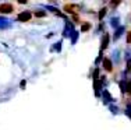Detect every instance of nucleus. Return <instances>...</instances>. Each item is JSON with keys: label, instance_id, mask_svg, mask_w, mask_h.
Instances as JSON below:
<instances>
[{"label": "nucleus", "instance_id": "nucleus-9", "mask_svg": "<svg viewBox=\"0 0 131 130\" xmlns=\"http://www.w3.org/2000/svg\"><path fill=\"white\" fill-rule=\"evenodd\" d=\"M73 18H74V21H75V23H82V21H81V18H80V15H73Z\"/></svg>", "mask_w": 131, "mask_h": 130}, {"label": "nucleus", "instance_id": "nucleus-12", "mask_svg": "<svg viewBox=\"0 0 131 130\" xmlns=\"http://www.w3.org/2000/svg\"><path fill=\"white\" fill-rule=\"evenodd\" d=\"M127 92H128V95H131V83H128V85H127Z\"/></svg>", "mask_w": 131, "mask_h": 130}, {"label": "nucleus", "instance_id": "nucleus-2", "mask_svg": "<svg viewBox=\"0 0 131 130\" xmlns=\"http://www.w3.org/2000/svg\"><path fill=\"white\" fill-rule=\"evenodd\" d=\"M63 10L66 11V13H70V14L75 15L77 13H78L80 7H78V6H75V4H71V3H67V4H64Z\"/></svg>", "mask_w": 131, "mask_h": 130}, {"label": "nucleus", "instance_id": "nucleus-11", "mask_svg": "<svg viewBox=\"0 0 131 130\" xmlns=\"http://www.w3.org/2000/svg\"><path fill=\"white\" fill-rule=\"evenodd\" d=\"M118 4H120V2H112V3H110L112 7H116V6H118Z\"/></svg>", "mask_w": 131, "mask_h": 130}, {"label": "nucleus", "instance_id": "nucleus-4", "mask_svg": "<svg viewBox=\"0 0 131 130\" xmlns=\"http://www.w3.org/2000/svg\"><path fill=\"white\" fill-rule=\"evenodd\" d=\"M18 21H21V23H25V21H29L31 18H32V13L31 11H23V13L18 14Z\"/></svg>", "mask_w": 131, "mask_h": 130}, {"label": "nucleus", "instance_id": "nucleus-7", "mask_svg": "<svg viewBox=\"0 0 131 130\" xmlns=\"http://www.w3.org/2000/svg\"><path fill=\"white\" fill-rule=\"evenodd\" d=\"M107 43H109V35L107 34H105V36H103V45H102V48H106V46H107Z\"/></svg>", "mask_w": 131, "mask_h": 130}, {"label": "nucleus", "instance_id": "nucleus-8", "mask_svg": "<svg viewBox=\"0 0 131 130\" xmlns=\"http://www.w3.org/2000/svg\"><path fill=\"white\" fill-rule=\"evenodd\" d=\"M106 10H107V8H106V7H103V8H102V11H99V20H102V18L105 17V14H106Z\"/></svg>", "mask_w": 131, "mask_h": 130}, {"label": "nucleus", "instance_id": "nucleus-3", "mask_svg": "<svg viewBox=\"0 0 131 130\" xmlns=\"http://www.w3.org/2000/svg\"><path fill=\"white\" fill-rule=\"evenodd\" d=\"M103 69L106 70L107 73H112L114 70V66H113V62L110 60L109 57H105L103 59Z\"/></svg>", "mask_w": 131, "mask_h": 130}, {"label": "nucleus", "instance_id": "nucleus-5", "mask_svg": "<svg viewBox=\"0 0 131 130\" xmlns=\"http://www.w3.org/2000/svg\"><path fill=\"white\" fill-rule=\"evenodd\" d=\"M91 28H92L91 23H88V21H82L81 23V32H88Z\"/></svg>", "mask_w": 131, "mask_h": 130}, {"label": "nucleus", "instance_id": "nucleus-1", "mask_svg": "<svg viewBox=\"0 0 131 130\" xmlns=\"http://www.w3.org/2000/svg\"><path fill=\"white\" fill-rule=\"evenodd\" d=\"M14 10H15V6L13 3L6 2L0 4V14H11V13H14Z\"/></svg>", "mask_w": 131, "mask_h": 130}, {"label": "nucleus", "instance_id": "nucleus-6", "mask_svg": "<svg viewBox=\"0 0 131 130\" xmlns=\"http://www.w3.org/2000/svg\"><path fill=\"white\" fill-rule=\"evenodd\" d=\"M32 15L34 17H38V18H42V17H46V11H34L32 13Z\"/></svg>", "mask_w": 131, "mask_h": 130}, {"label": "nucleus", "instance_id": "nucleus-10", "mask_svg": "<svg viewBox=\"0 0 131 130\" xmlns=\"http://www.w3.org/2000/svg\"><path fill=\"white\" fill-rule=\"evenodd\" d=\"M126 41H127V43H131V29L128 31V34H127V39H126Z\"/></svg>", "mask_w": 131, "mask_h": 130}, {"label": "nucleus", "instance_id": "nucleus-13", "mask_svg": "<svg viewBox=\"0 0 131 130\" xmlns=\"http://www.w3.org/2000/svg\"><path fill=\"white\" fill-rule=\"evenodd\" d=\"M128 72H131V60L128 62Z\"/></svg>", "mask_w": 131, "mask_h": 130}]
</instances>
